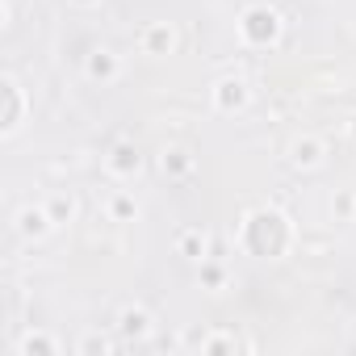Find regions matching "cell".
<instances>
[{
	"mask_svg": "<svg viewBox=\"0 0 356 356\" xmlns=\"http://www.w3.org/2000/svg\"><path fill=\"white\" fill-rule=\"evenodd\" d=\"M218 88H222V92H218V105H222V109H231V105H243V101H248V84H243V80H222Z\"/></svg>",
	"mask_w": 356,
	"mask_h": 356,
	"instance_id": "277c9868",
	"label": "cell"
},
{
	"mask_svg": "<svg viewBox=\"0 0 356 356\" xmlns=\"http://www.w3.org/2000/svg\"><path fill=\"white\" fill-rule=\"evenodd\" d=\"M88 76H97V80H113V76H118V59H113V51H92V59H88Z\"/></svg>",
	"mask_w": 356,
	"mask_h": 356,
	"instance_id": "3957f363",
	"label": "cell"
},
{
	"mask_svg": "<svg viewBox=\"0 0 356 356\" xmlns=\"http://www.w3.org/2000/svg\"><path fill=\"white\" fill-rule=\"evenodd\" d=\"M134 168H138V151H134L130 143H122V147L113 151V172L126 176V172H134Z\"/></svg>",
	"mask_w": 356,
	"mask_h": 356,
	"instance_id": "52a82bcc",
	"label": "cell"
},
{
	"mask_svg": "<svg viewBox=\"0 0 356 356\" xmlns=\"http://www.w3.org/2000/svg\"><path fill=\"white\" fill-rule=\"evenodd\" d=\"M239 30H243V38H248V42H260V47H264V42H273V38H277L281 17H277L273 9L256 5V9H248V13H243V26H239Z\"/></svg>",
	"mask_w": 356,
	"mask_h": 356,
	"instance_id": "6da1fadb",
	"label": "cell"
},
{
	"mask_svg": "<svg viewBox=\"0 0 356 356\" xmlns=\"http://www.w3.org/2000/svg\"><path fill=\"white\" fill-rule=\"evenodd\" d=\"M147 47H151L155 55H163V51L172 47V30H168V26H151V30H147Z\"/></svg>",
	"mask_w": 356,
	"mask_h": 356,
	"instance_id": "ba28073f",
	"label": "cell"
},
{
	"mask_svg": "<svg viewBox=\"0 0 356 356\" xmlns=\"http://www.w3.org/2000/svg\"><path fill=\"white\" fill-rule=\"evenodd\" d=\"M17 231H22V235H47V231H51V214L26 206V210L17 214Z\"/></svg>",
	"mask_w": 356,
	"mask_h": 356,
	"instance_id": "7a4b0ae2",
	"label": "cell"
},
{
	"mask_svg": "<svg viewBox=\"0 0 356 356\" xmlns=\"http://www.w3.org/2000/svg\"><path fill=\"white\" fill-rule=\"evenodd\" d=\"M323 159V147L314 143V138H298L293 143V163H306V168H314Z\"/></svg>",
	"mask_w": 356,
	"mask_h": 356,
	"instance_id": "5b68a950",
	"label": "cell"
},
{
	"mask_svg": "<svg viewBox=\"0 0 356 356\" xmlns=\"http://www.w3.org/2000/svg\"><path fill=\"white\" fill-rule=\"evenodd\" d=\"M352 122H356V118H352ZM352 134H356V126H352Z\"/></svg>",
	"mask_w": 356,
	"mask_h": 356,
	"instance_id": "7c38bea8",
	"label": "cell"
},
{
	"mask_svg": "<svg viewBox=\"0 0 356 356\" xmlns=\"http://www.w3.org/2000/svg\"><path fill=\"white\" fill-rule=\"evenodd\" d=\"M5 97H9V113H5V134L17 130V118H22V97H17V84L5 80Z\"/></svg>",
	"mask_w": 356,
	"mask_h": 356,
	"instance_id": "8992f818",
	"label": "cell"
},
{
	"mask_svg": "<svg viewBox=\"0 0 356 356\" xmlns=\"http://www.w3.org/2000/svg\"><path fill=\"white\" fill-rule=\"evenodd\" d=\"M34 348H51V343H47V339H34V335H30V339L22 343V352H34Z\"/></svg>",
	"mask_w": 356,
	"mask_h": 356,
	"instance_id": "30bf717a",
	"label": "cell"
},
{
	"mask_svg": "<svg viewBox=\"0 0 356 356\" xmlns=\"http://www.w3.org/2000/svg\"><path fill=\"white\" fill-rule=\"evenodd\" d=\"M63 214H67V218H72V202H63V197H59V202H55V206H51V218H63Z\"/></svg>",
	"mask_w": 356,
	"mask_h": 356,
	"instance_id": "9c48e42d",
	"label": "cell"
},
{
	"mask_svg": "<svg viewBox=\"0 0 356 356\" xmlns=\"http://www.w3.org/2000/svg\"><path fill=\"white\" fill-rule=\"evenodd\" d=\"M76 5H97V0H76Z\"/></svg>",
	"mask_w": 356,
	"mask_h": 356,
	"instance_id": "8fae6325",
	"label": "cell"
}]
</instances>
